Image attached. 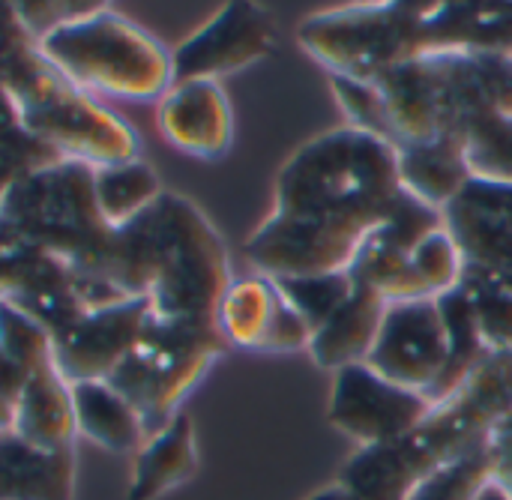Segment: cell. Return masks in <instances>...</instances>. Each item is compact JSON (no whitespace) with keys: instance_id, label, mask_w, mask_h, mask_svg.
I'll list each match as a JSON object with an SVG mask.
<instances>
[{"instance_id":"obj_1","label":"cell","mask_w":512,"mask_h":500,"mask_svg":"<svg viewBox=\"0 0 512 500\" xmlns=\"http://www.w3.org/2000/svg\"><path fill=\"white\" fill-rule=\"evenodd\" d=\"M402 198L393 144L354 126L327 129L282 165L273 213L243 252L270 279L345 273Z\"/></svg>"},{"instance_id":"obj_2","label":"cell","mask_w":512,"mask_h":500,"mask_svg":"<svg viewBox=\"0 0 512 500\" xmlns=\"http://www.w3.org/2000/svg\"><path fill=\"white\" fill-rule=\"evenodd\" d=\"M75 273L87 309L150 300L153 318L183 324H216L234 282L216 225L192 198L168 189L138 219L114 228Z\"/></svg>"},{"instance_id":"obj_3","label":"cell","mask_w":512,"mask_h":500,"mask_svg":"<svg viewBox=\"0 0 512 500\" xmlns=\"http://www.w3.org/2000/svg\"><path fill=\"white\" fill-rule=\"evenodd\" d=\"M512 411V351L483 357L456 393L405 438L360 447L339 471L354 500H408L429 474L489 447L495 426Z\"/></svg>"},{"instance_id":"obj_4","label":"cell","mask_w":512,"mask_h":500,"mask_svg":"<svg viewBox=\"0 0 512 500\" xmlns=\"http://www.w3.org/2000/svg\"><path fill=\"white\" fill-rule=\"evenodd\" d=\"M393 144L462 138L512 117V57L495 54H423L375 81Z\"/></svg>"},{"instance_id":"obj_5","label":"cell","mask_w":512,"mask_h":500,"mask_svg":"<svg viewBox=\"0 0 512 500\" xmlns=\"http://www.w3.org/2000/svg\"><path fill=\"white\" fill-rule=\"evenodd\" d=\"M0 87L18 102L27 129L66 162L105 168L138 159L135 129L63 78L36 39L15 45L0 60Z\"/></svg>"},{"instance_id":"obj_6","label":"cell","mask_w":512,"mask_h":500,"mask_svg":"<svg viewBox=\"0 0 512 500\" xmlns=\"http://www.w3.org/2000/svg\"><path fill=\"white\" fill-rule=\"evenodd\" d=\"M93 177L96 168L84 162L15 177L0 204V249H42L75 270L87 267L114 231L99 210Z\"/></svg>"},{"instance_id":"obj_7","label":"cell","mask_w":512,"mask_h":500,"mask_svg":"<svg viewBox=\"0 0 512 500\" xmlns=\"http://www.w3.org/2000/svg\"><path fill=\"white\" fill-rule=\"evenodd\" d=\"M42 57L84 93L129 102L162 99L171 78V54L144 27L111 6L39 39Z\"/></svg>"},{"instance_id":"obj_8","label":"cell","mask_w":512,"mask_h":500,"mask_svg":"<svg viewBox=\"0 0 512 500\" xmlns=\"http://www.w3.org/2000/svg\"><path fill=\"white\" fill-rule=\"evenodd\" d=\"M432 3H348L309 15L297 42L333 78L375 84L402 63L426 54L423 30Z\"/></svg>"},{"instance_id":"obj_9","label":"cell","mask_w":512,"mask_h":500,"mask_svg":"<svg viewBox=\"0 0 512 500\" xmlns=\"http://www.w3.org/2000/svg\"><path fill=\"white\" fill-rule=\"evenodd\" d=\"M228 342L216 324H183L150 318L141 342L114 369L108 384L141 414L147 438L162 432L183 399L201 384Z\"/></svg>"},{"instance_id":"obj_10","label":"cell","mask_w":512,"mask_h":500,"mask_svg":"<svg viewBox=\"0 0 512 500\" xmlns=\"http://www.w3.org/2000/svg\"><path fill=\"white\" fill-rule=\"evenodd\" d=\"M279 45V27L273 15L252 0L225 3L204 27L186 36L171 54V78L183 81H219L246 66L267 60Z\"/></svg>"},{"instance_id":"obj_11","label":"cell","mask_w":512,"mask_h":500,"mask_svg":"<svg viewBox=\"0 0 512 500\" xmlns=\"http://www.w3.org/2000/svg\"><path fill=\"white\" fill-rule=\"evenodd\" d=\"M366 366L381 378L432 399L450 366V327L441 303H390Z\"/></svg>"},{"instance_id":"obj_12","label":"cell","mask_w":512,"mask_h":500,"mask_svg":"<svg viewBox=\"0 0 512 500\" xmlns=\"http://www.w3.org/2000/svg\"><path fill=\"white\" fill-rule=\"evenodd\" d=\"M432 408L435 402L429 396L399 387L366 363H357L333 375L327 420L360 447H375L414 432Z\"/></svg>"},{"instance_id":"obj_13","label":"cell","mask_w":512,"mask_h":500,"mask_svg":"<svg viewBox=\"0 0 512 500\" xmlns=\"http://www.w3.org/2000/svg\"><path fill=\"white\" fill-rule=\"evenodd\" d=\"M153 318L150 300H126L102 309H87L75 324L51 339L57 372L69 384L108 381L132 354Z\"/></svg>"},{"instance_id":"obj_14","label":"cell","mask_w":512,"mask_h":500,"mask_svg":"<svg viewBox=\"0 0 512 500\" xmlns=\"http://www.w3.org/2000/svg\"><path fill=\"white\" fill-rule=\"evenodd\" d=\"M216 324L228 345L255 354L309 351L312 342V330L303 315L288 303L276 279L261 273L231 282Z\"/></svg>"},{"instance_id":"obj_15","label":"cell","mask_w":512,"mask_h":500,"mask_svg":"<svg viewBox=\"0 0 512 500\" xmlns=\"http://www.w3.org/2000/svg\"><path fill=\"white\" fill-rule=\"evenodd\" d=\"M162 138L195 159H222L234 144V111L219 81H183L159 99Z\"/></svg>"},{"instance_id":"obj_16","label":"cell","mask_w":512,"mask_h":500,"mask_svg":"<svg viewBox=\"0 0 512 500\" xmlns=\"http://www.w3.org/2000/svg\"><path fill=\"white\" fill-rule=\"evenodd\" d=\"M426 54L512 57V3H432Z\"/></svg>"},{"instance_id":"obj_17","label":"cell","mask_w":512,"mask_h":500,"mask_svg":"<svg viewBox=\"0 0 512 500\" xmlns=\"http://www.w3.org/2000/svg\"><path fill=\"white\" fill-rule=\"evenodd\" d=\"M12 432L24 444L45 453L75 450L78 423L72 405V384L57 372L54 360H48L30 375L24 393L15 402Z\"/></svg>"},{"instance_id":"obj_18","label":"cell","mask_w":512,"mask_h":500,"mask_svg":"<svg viewBox=\"0 0 512 500\" xmlns=\"http://www.w3.org/2000/svg\"><path fill=\"white\" fill-rule=\"evenodd\" d=\"M387 306L390 303L378 291H372L369 285L354 282L351 297L312 336V342H309L312 363L318 369L330 372V375H336L345 366L366 363L372 348H375V342H378Z\"/></svg>"},{"instance_id":"obj_19","label":"cell","mask_w":512,"mask_h":500,"mask_svg":"<svg viewBox=\"0 0 512 500\" xmlns=\"http://www.w3.org/2000/svg\"><path fill=\"white\" fill-rule=\"evenodd\" d=\"M198 438L195 423L180 411L162 432L150 435L132 462L126 500H159L186 486L198 474Z\"/></svg>"},{"instance_id":"obj_20","label":"cell","mask_w":512,"mask_h":500,"mask_svg":"<svg viewBox=\"0 0 512 500\" xmlns=\"http://www.w3.org/2000/svg\"><path fill=\"white\" fill-rule=\"evenodd\" d=\"M399 180L405 192H411L417 201L435 210H447L474 180L468 141L447 135L399 147Z\"/></svg>"},{"instance_id":"obj_21","label":"cell","mask_w":512,"mask_h":500,"mask_svg":"<svg viewBox=\"0 0 512 500\" xmlns=\"http://www.w3.org/2000/svg\"><path fill=\"white\" fill-rule=\"evenodd\" d=\"M75 450L45 453L0 432V500H72Z\"/></svg>"},{"instance_id":"obj_22","label":"cell","mask_w":512,"mask_h":500,"mask_svg":"<svg viewBox=\"0 0 512 500\" xmlns=\"http://www.w3.org/2000/svg\"><path fill=\"white\" fill-rule=\"evenodd\" d=\"M78 435L108 453H138L147 441L141 414L108 381L72 384Z\"/></svg>"},{"instance_id":"obj_23","label":"cell","mask_w":512,"mask_h":500,"mask_svg":"<svg viewBox=\"0 0 512 500\" xmlns=\"http://www.w3.org/2000/svg\"><path fill=\"white\" fill-rule=\"evenodd\" d=\"M444 216L450 234L465 255V264L486 270L512 288V219L483 213L465 201H453Z\"/></svg>"},{"instance_id":"obj_24","label":"cell","mask_w":512,"mask_h":500,"mask_svg":"<svg viewBox=\"0 0 512 500\" xmlns=\"http://www.w3.org/2000/svg\"><path fill=\"white\" fill-rule=\"evenodd\" d=\"M96 201L111 228H123L126 222L138 219L144 210H150L162 198V180L159 174L144 162H120L96 168Z\"/></svg>"},{"instance_id":"obj_25","label":"cell","mask_w":512,"mask_h":500,"mask_svg":"<svg viewBox=\"0 0 512 500\" xmlns=\"http://www.w3.org/2000/svg\"><path fill=\"white\" fill-rule=\"evenodd\" d=\"M459 288L474 309L489 354L512 351V288L471 264H465Z\"/></svg>"},{"instance_id":"obj_26","label":"cell","mask_w":512,"mask_h":500,"mask_svg":"<svg viewBox=\"0 0 512 500\" xmlns=\"http://www.w3.org/2000/svg\"><path fill=\"white\" fill-rule=\"evenodd\" d=\"M60 162L66 159L27 129L18 102L0 87V165L9 168L15 177H21Z\"/></svg>"},{"instance_id":"obj_27","label":"cell","mask_w":512,"mask_h":500,"mask_svg":"<svg viewBox=\"0 0 512 500\" xmlns=\"http://www.w3.org/2000/svg\"><path fill=\"white\" fill-rule=\"evenodd\" d=\"M288 303L303 315L312 336L333 318V312L351 297L354 279L351 273H324V276H294V279H276Z\"/></svg>"},{"instance_id":"obj_28","label":"cell","mask_w":512,"mask_h":500,"mask_svg":"<svg viewBox=\"0 0 512 500\" xmlns=\"http://www.w3.org/2000/svg\"><path fill=\"white\" fill-rule=\"evenodd\" d=\"M492 480V462L489 453H471L435 474H429L417 489L408 495V500H477L480 492Z\"/></svg>"},{"instance_id":"obj_29","label":"cell","mask_w":512,"mask_h":500,"mask_svg":"<svg viewBox=\"0 0 512 500\" xmlns=\"http://www.w3.org/2000/svg\"><path fill=\"white\" fill-rule=\"evenodd\" d=\"M0 351L18 360L27 372H36L51 357V333L24 309L0 300Z\"/></svg>"},{"instance_id":"obj_30","label":"cell","mask_w":512,"mask_h":500,"mask_svg":"<svg viewBox=\"0 0 512 500\" xmlns=\"http://www.w3.org/2000/svg\"><path fill=\"white\" fill-rule=\"evenodd\" d=\"M330 81H333V93H336L339 105L351 117L348 126H354V129H360L366 135H375V138L393 144V129H390L387 105H384V96H381L378 84L351 81V78H330Z\"/></svg>"},{"instance_id":"obj_31","label":"cell","mask_w":512,"mask_h":500,"mask_svg":"<svg viewBox=\"0 0 512 500\" xmlns=\"http://www.w3.org/2000/svg\"><path fill=\"white\" fill-rule=\"evenodd\" d=\"M468 162L477 180L512 186V117L495 120L471 135Z\"/></svg>"},{"instance_id":"obj_32","label":"cell","mask_w":512,"mask_h":500,"mask_svg":"<svg viewBox=\"0 0 512 500\" xmlns=\"http://www.w3.org/2000/svg\"><path fill=\"white\" fill-rule=\"evenodd\" d=\"M102 6L105 3H15V15L24 24V30L39 42L72 21L93 15Z\"/></svg>"},{"instance_id":"obj_33","label":"cell","mask_w":512,"mask_h":500,"mask_svg":"<svg viewBox=\"0 0 512 500\" xmlns=\"http://www.w3.org/2000/svg\"><path fill=\"white\" fill-rule=\"evenodd\" d=\"M33 372H27L18 360H12L6 351H0V399H6L9 405L18 402V396L24 393L27 381Z\"/></svg>"},{"instance_id":"obj_34","label":"cell","mask_w":512,"mask_h":500,"mask_svg":"<svg viewBox=\"0 0 512 500\" xmlns=\"http://www.w3.org/2000/svg\"><path fill=\"white\" fill-rule=\"evenodd\" d=\"M306 500H354V498L348 495V489H345L342 483H333V486H327V489H321V492L309 495Z\"/></svg>"},{"instance_id":"obj_35","label":"cell","mask_w":512,"mask_h":500,"mask_svg":"<svg viewBox=\"0 0 512 500\" xmlns=\"http://www.w3.org/2000/svg\"><path fill=\"white\" fill-rule=\"evenodd\" d=\"M477 500H512V495L501 486V483H495V480H489V486L480 492V498Z\"/></svg>"},{"instance_id":"obj_36","label":"cell","mask_w":512,"mask_h":500,"mask_svg":"<svg viewBox=\"0 0 512 500\" xmlns=\"http://www.w3.org/2000/svg\"><path fill=\"white\" fill-rule=\"evenodd\" d=\"M12 423H15V405L0 399V432H12Z\"/></svg>"},{"instance_id":"obj_37","label":"cell","mask_w":512,"mask_h":500,"mask_svg":"<svg viewBox=\"0 0 512 500\" xmlns=\"http://www.w3.org/2000/svg\"><path fill=\"white\" fill-rule=\"evenodd\" d=\"M12 183H15V174H12L9 168L0 165V204H3V198H6V192H9Z\"/></svg>"}]
</instances>
